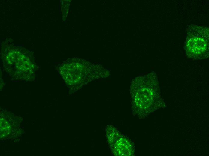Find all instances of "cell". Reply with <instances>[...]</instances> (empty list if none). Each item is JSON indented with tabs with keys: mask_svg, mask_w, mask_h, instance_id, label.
<instances>
[{
	"mask_svg": "<svg viewBox=\"0 0 209 156\" xmlns=\"http://www.w3.org/2000/svg\"><path fill=\"white\" fill-rule=\"evenodd\" d=\"M30 52L20 47L7 46L4 50V66L14 78L31 80L34 78L36 66Z\"/></svg>",
	"mask_w": 209,
	"mask_h": 156,
	"instance_id": "1",
	"label": "cell"
},
{
	"mask_svg": "<svg viewBox=\"0 0 209 156\" xmlns=\"http://www.w3.org/2000/svg\"><path fill=\"white\" fill-rule=\"evenodd\" d=\"M95 67L86 60L74 58L63 63L59 67V71L69 88L77 89L100 76Z\"/></svg>",
	"mask_w": 209,
	"mask_h": 156,
	"instance_id": "2",
	"label": "cell"
},
{
	"mask_svg": "<svg viewBox=\"0 0 209 156\" xmlns=\"http://www.w3.org/2000/svg\"><path fill=\"white\" fill-rule=\"evenodd\" d=\"M187 56L193 59L208 56L209 29L204 26L192 25L188 28L185 43Z\"/></svg>",
	"mask_w": 209,
	"mask_h": 156,
	"instance_id": "3",
	"label": "cell"
}]
</instances>
